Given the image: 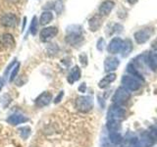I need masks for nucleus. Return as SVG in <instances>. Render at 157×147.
<instances>
[{"label": "nucleus", "mask_w": 157, "mask_h": 147, "mask_svg": "<svg viewBox=\"0 0 157 147\" xmlns=\"http://www.w3.org/2000/svg\"><path fill=\"white\" fill-rule=\"evenodd\" d=\"M121 147H132V145H131V143L129 141H127V140L124 139V143L121 145Z\"/></svg>", "instance_id": "34"}, {"label": "nucleus", "mask_w": 157, "mask_h": 147, "mask_svg": "<svg viewBox=\"0 0 157 147\" xmlns=\"http://www.w3.org/2000/svg\"><path fill=\"white\" fill-rule=\"evenodd\" d=\"M58 33V28L55 27L44 28L40 32V40L43 42H47L53 37H55Z\"/></svg>", "instance_id": "8"}, {"label": "nucleus", "mask_w": 157, "mask_h": 147, "mask_svg": "<svg viewBox=\"0 0 157 147\" xmlns=\"http://www.w3.org/2000/svg\"><path fill=\"white\" fill-rule=\"evenodd\" d=\"M151 45H152V47L154 48V50H155V51H157V38L155 39V40H154L153 42L151 43Z\"/></svg>", "instance_id": "35"}, {"label": "nucleus", "mask_w": 157, "mask_h": 147, "mask_svg": "<svg viewBox=\"0 0 157 147\" xmlns=\"http://www.w3.org/2000/svg\"><path fill=\"white\" fill-rule=\"evenodd\" d=\"M145 60L150 70L157 73V51H151L145 54Z\"/></svg>", "instance_id": "12"}, {"label": "nucleus", "mask_w": 157, "mask_h": 147, "mask_svg": "<svg viewBox=\"0 0 157 147\" xmlns=\"http://www.w3.org/2000/svg\"><path fill=\"white\" fill-rule=\"evenodd\" d=\"M19 69H20V64H16V66L14 67L13 69V71L11 73V75H10V78H9V81H14L15 78L17 77V75H18V73H19Z\"/></svg>", "instance_id": "26"}, {"label": "nucleus", "mask_w": 157, "mask_h": 147, "mask_svg": "<svg viewBox=\"0 0 157 147\" xmlns=\"http://www.w3.org/2000/svg\"><path fill=\"white\" fill-rule=\"evenodd\" d=\"M121 82H122L123 86L131 92V91L139 90L141 86V83L144 81L132 75H124L122 77Z\"/></svg>", "instance_id": "3"}, {"label": "nucleus", "mask_w": 157, "mask_h": 147, "mask_svg": "<svg viewBox=\"0 0 157 147\" xmlns=\"http://www.w3.org/2000/svg\"><path fill=\"white\" fill-rule=\"evenodd\" d=\"M51 100H52L51 92L44 91L36 98V100H34V105H36V107H37V108H43V107L48 106L50 104Z\"/></svg>", "instance_id": "7"}, {"label": "nucleus", "mask_w": 157, "mask_h": 147, "mask_svg": "<svg viewBox=\"0 0 157 147\" xmlns=\"http://www.w3.org/2000/svg\"><path fill=\"white\" fill-rule=\"evenodd\" d=\"M140 142L144 145V147H152L155 144V141L152 139V137L150 136L148 131H144L140 135Z\"/></svg>", "instance_id": "20"}, {"label": "nucleus", "mask_w": 157, "mask_h": 147, "mask_svg": "<svg viewBox=\"0 0 157 147\" xmlns=\"http://www.w3.org/2000/svg\"><path fill=\"white\" fill-rule=\"evenodd\" d=\"M108 141L110 140L107 138H102L100 141V147H109V142Z\"/></svg>", "instance_id": "32"}, {"label": "nucleus", "mask_w": 157, "mask_h": 147, "mask_svg": "<svg viewBox=\"0 0 157 147\" xmlns=\"http://www.w3.org/2000/svg\"><path fill=\"white\" fill-rule=\"evenodd\" d=\"M115 6V3L112 0H105L99 6V15L100 16H108Z\"/></svg>", "instance_id": "15"}, {"label": "nucleus", "mask_w": 157, "mask_h": 147, "mask_svg": "<svg viewBox=\"0 0 157 147\" xmlns=\"http://www.w3.org/2000/svg\"><path fill=\"white\" fill-rule=\"evenodd\" d=\"M123 39L120 37H114L111 39V41L109 42L107 46V50L110 54H117L121 52L122 45H123Z\"/></svg>", "instance_id": "9"}, {"label": "nucleus", "mask_w": 157, "mask_h": 147, "mask_svg": "<svg viewBox=\"0 0 157 147\" xmlns=\"http://www.w3.org/2000/svg\"><path fill=\"white\" fill-rule=\"evenodd\" d=\"M80 62L81 64L83 66V67H86L87 65V57H86V54L85 53H82L80 55Z\"/></svg>", "instance_id": "30"}, {"label": "nucleus", "mask_w": 157, "mask_h": 147, "mask_svg": "<svg viewBox=\"0 0 157 147\" xmlns=\"http://www.w3.org/2000/svg\"><path fill=\"white\" fill-rule=\"evenodd\" d=\"M86 82L81 83L80 86H78V91L83 93V92H86Z\"/></svg>", "instance_id": "33"}, {"label": "nucleus", "mask_w": 157, "mask_h": 147, "mask_svg": "<svg viewBox=\"0 0 157 147\" xmlns=\"http://www.w3.org/2000/svg\"><path fill=\"white\" fill-rule=\"evenodd\" d=\"M63 96H64V91H60V92L58 93V95L55 97V99H54V103H55V104L60 103L61 100L63 99Z\"/></svg>", "instance_id": "31"}, {"label": "nucleus", "mask_w": 157, "mask_h": 147, "mask_svg": "<svg viewBox=\"0 0 157 147\" xmlns=\"http://www.w3.org/2000/svg\"><path fill=\"white\" fill-rule=\"evenodd\" d=\"M130 99H131V92L128 89H126L124 86L118 87L114 93V95L112 97L113 103L121 106L125 105Z\"/></svg>", "instance_id": "4"}, {"label": "nucleus", "mask_w": 157, "mask_h": 147, "mask_svg": "<svg viewBox=\"0 0 157 147\" xmlns=\"http://www.w3.org/2000/svg\"><path fill=\"white\" fill-rule=\"evenodd\" d=\"M152 32H153L152 28H142L140 31H137L135 32V36H134L135 40L139 44H144L146 41L149 40V38L152 36Z\"/></svg>", "instance_id": "6"}, {"label": "nucleus", "mask_w": 157, "mask_h": 147, "mask_svg": "<svg viewBox=\"0 0 157 147\" xmlns=\"http://www.w3.org/2000/svg\"><path fill=\"white\" fill-rule=\"evenodd\" d=\"M19 132H20V135H21V137L23 139H28L29 136L31 135V127L29 126H23V127H20V129L18 130Z\"/></svg>", "instance_id": "24"}, {"label": "nucleus", "mask_w": 157, "mask_h": 147, "mask_svg": "<svg viewBox=\"0 0 157 147\" xmlns=\"http://www.w3.org/2000/svg\"><path fill=\"white\" fill-rule=\"evenodd\" d=\"M0 23H1L2 26L6 28H14L18 23V19L16 17V15L7 13V14H4L1 17Z\"/></svg>", "instance_id": "11"}, {"label": "nucleus", "mask_w": 157, "mask_h": 147, "mask_svg": "<svg viewBox=\"0 0 157 147\" xmlns=\"http://www.w3.org/2000/svg\"><path fill=\"white\" fill-rule=\"evenodd\" d=\"M132 51V43L131 39H125L123 41V45H122V49H121V56L123 58H127L130 55L131 52Z\"/></svg>", "instance_id": "19"}, {"label": "nucleus", "mask_w": 157, "mask_h": 147, "mask_svg": "<svg viewBox=\"0 0 157 147\" xmlns=\"http://www.w3.org/2000/svg\"><path fill=\"white\" fill-rule=\"evenodd\" d=\"M116 80V75L113 73H109L108 75H106L104 77L102 78V80L98 82V87L99 88H102V89H104L107 86L110 85V83H112Z\"/></svg>", "instance_id": "17"}, {"label": "nucleus", "mask_w": 157, "mask_h": 147, "mask_svg": "<svg viewBox=\"0 0 157 147\" xmlns=\"http://www.w3.org/2000/svg\"><path fill=\"white\" fill-rule=\"evenodd\" d=\"M0 43H1V45H3V47H6V48L14 47L15 39H14L12 34L4 33L3 36L0 37Z\"/></svg>", "instance_id": "18"}, {"label": "nucleus", "mask_w": 157, "mask_h": 147, "mask_svg": "<svg viewBox=\"0 0 157 147\" xmlns=\"http://www.w3.org/2000/svg\"><path fill=\"white\" fill-rule=\"evenodd\" d=\"M127 1H128V3H129V4L134 5V4H136L137 1H139V0H127Z\"/></svg>", "instance_id": "36"}, {"label": "nucleus", "mask_w": 157, "mask_h": 147, "mask_svg": "<svg viewBox=\"0 0 157 147\" xmlns=\"http://www.w3.org/2000/svg\"><path fill=\"white\" fill-rule=\"evenodd\" d=\"M7 123L12 126H18L21 124H25V123L29 122V118L26 116L21 115V114H13L7 118Z\"/></svg>", "instance_id": "13"}, {"label": "nucleus", "mask_w": 157, "mask_h": 147, "mask_svg": "<svg viewBox=\"0 0 157 147\" xmlns=\"http://www.w3.org/2000/svg\"><path fill=\"white\" fill-rule=\"evenodd\" d=\"M147 131L149 132V134L152 137V139H153L155 141V143H156V142H157V129L155 126H150L149 130Z\"/></svg>", "instance_id": "29"}, {"label": "nucleus", "mask_w": 157, "mask_h": 147, "mask_svg": "<svg viewBox=\"0 0 157 147\" xmlns=\"http://www.w3.org/2000/svg\"><path fill=\"white\" fill-rule=\"evenodd\" d=\"M65 40L71 46L78 47L81 46L85 40L82 36V28L78 24H71L67 28V36Z\"/></svg>", "instance_id": "1"}, {"label": "nucleus", "mask_w": 157, "mask_h": 147, "mask_svg": "<svg viewBox=\"0 0 157 147\" xmlns=\"http://www.w3.org/2000/svg\"><path fill=\"white\" fill-rule=\"evenodd\" d=\"M81 76H82V72H81L80 67L75 66L71 69V71L67 77V81L70 85H73V83H75L76 81H78V80H80Z\"/></svg>", "instance_id": "14"}, {"label": "nucleus", "mask_w": 157, "mask_h": 147, "mask_svg": "<svg viewBox=\"0 0 157 147\" xmlns=\"http://www.w3.org/2000/svg\"><path fill=\"white\" fill-rule=\"evenodd\" d=\"M105 45H106L105 40H104V39H103L102 37H100L99 39H98L97 44H96L97 50H98V51H100V52H102V51H103V49L105 48Z\"/></svg>", "instance_id": "28"}, {"label": "nucleus", "mask_w": 157, "mask_h": 147, "mask_svg": "<svg viewBox=\"0 0 157 147\" xmlns=\"http://www.w3.org/2000/svg\"><path fill=\"white\" fill-rule=\"evenodd\" d=\"M123 31H124V27H123L121 24H113V27H112L111 34L112 33H120Z\"/></svg>", "instance_id": "27"}, {"label": "nucleus", "mask_w": 157, "mask_h": 147, "mask_svg": "<svg viewBox=\"0 0 157 147\" xmlns=\"http://www.w3.org/2000/svg\"><path fill=\"white\" fill-rule=\"evenodd\" d=\"M37 26H38V22H37V18L34 16L32 20V24L31 27H29V32L33 34V36H36L37 32Z\"/></svg>", "instance_id": "25"}, {"label": "nucleus", "mask_w": 157, "mask_h": 147, "mask_svg": "<svg viewBox=\"0 0 157 147\" xmlns=\"http://www.w3.org/2000/svg\"><path fill=\"white\" fill-rule=\"evenodd\" d=\"M126 116V110L125 108L118 105V104H112L108 108L107 112V120H115L121 122Z\"/></svg>", "instance_id": "5"}, {"label": "nucleus", "mask_w": 157, "mask_h": 147, "mask_svg": "<svg viewBox=\"0 0 157 147\" xmlns=\"http://www.w3.org/2000/svg\"><path fill=\"white\" fill-rule=\"evenodd\" d=\"M102 26V18L99 14L94 15L92 18L90 19L88 21V27L91 32H96L99 29V28Z\"/></svg>", "instance_id": "16"}, {"label": "nucleus", "mask_w": 157, "mask_h": 147, "mask_svg": "<svg viewBox=\"0 0 157 147\" xmlns=\"http://www.w3.org/2000/svg\"><path fill=\"white\" fill-rule=\"evenodd\" d=\"M120 65V61L117 57H107L104 61V70L106 73H111L116 71Z\"/></svg>", "instance_id": "10"}, {"label": "nucleus", "mask_w": 157, "mask_h": 147, "mask_svg": "<svg viewBox=\"0 0 157 147\" xmlns=\"http://www.w3.org/2000/svg\"><path fill=\"white\" fill-rule=\"evenodd\" d=\"M76 109L81 113H88L93 108V99L91 96L82 95L76 98L75 100Z\"/></svg>", "instance_id": "2"}, {"label": "nucleus", "mask_w": 157, "mask_h": 147, "mask_svg": "<svg viewBox=\"0 0 157 147\" xmlns=\"http://www.w3.org/2000/svg\"><path fill=\"white\" fill-rule=\"evenodd\" d=\"M108 139L113 144H122L123 141H124V137H123V135L119 131H114V132H109Z\"/></svg>", "instance_id": "21"}, {"label": "nucleus", "mask_w": 157, "mask_h": 147, "mask_svg": "<svg viewBox=\"0 0 157 147\" xmlns=\"http://www.w3.org/2000/svg\"><path fill=\"white\" fill-rule=\"evenodd\" d=\"M106 127L109 132H114V131H119L121 130V122L115 121V120H107L106 123Z\"/></svg>", "instance_id": "22"}, {"label": "nucleus", "mask_w": 157, "mask_h": 147, "mask_svg": "<svg viewBox=\"0 0 157 147\" xmlns=\"http://www.w3.org/2000/svg\"><path fill=\"white\" fill-rule=\"evenodd\" d=\"M53 20V14L50 11H45L41 14L40 19H39V24H42V26H45V24H49Z\"/></svg>", "instance_id": "23"}]
</instances>
